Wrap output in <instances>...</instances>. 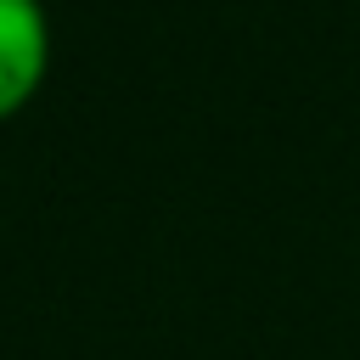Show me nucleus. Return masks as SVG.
<instances>
[{
    "mask_svg": "<svg viewBox=\"0 0 360 360\" xmlns=\"http://www.w3.org/2000/svg\"><path fill=\"white\" fill-rule=\"evenodd\" d=\"M51 73L45 0H0V124L17 118Z\"/></svg>",
    "mask_w": 360,
    "mask_h": 360,
    "instance_id": "obj_1",
    "label": "nucleus"
}]
</instances>
